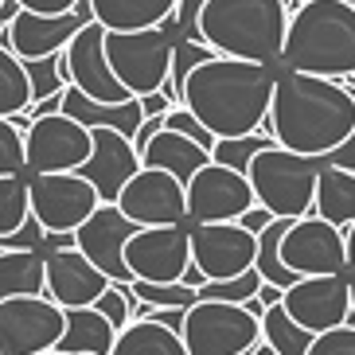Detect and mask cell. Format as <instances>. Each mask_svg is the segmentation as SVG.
<instances>
[{"label": "cell", "mask_w": 355, "mask_h": 355, "mask_svg": "<svg viewBox=\"0 0 355 355\" xmlns=\"http://www.w3.org/2000/svg\"><path fill=\"white\" fill-rule=\"evenodd\" d=\"M355 129V98L344 78L309 71H277L273 83L270 117L261 121V133H270L277 145L304 153V157H332Z\"/></svg>", "instance_id": "1"}, {"label": "cell", "mask_w": 355, "mask_h": 355, "mask_svg": "<svg viewBox=\"0 0 355 355\" xmlns=\"http://www.w3.org/2000/svg\"><path fill=\"white\" fill-rule=\"evenodd\" d=\"M277 67L239 55H211L184 83V105L215 137L258 133L270 117Z\"/></svg>", "instance_id": "2"}, {"label": "cell", "mask_w": 355, "mask_h": 355, "mask_svg": "<svg viewBox=\"0 0 355 355\" xmlns=\"http://www.w3.org/2000/svg\"><path fill=\"white\" fill-rule=\"evenodd\" d=\"M282 67L328 78L355 74V0H304L289 12Z\"/></svg>", "instance_id": "3"}, {"label": "cell", "mask_w": 355, "mask_h": 355, "mask_svg": "<svg viewBox=\"0 0 355 355\" xmlns=\"http://www.w3.org/2000/svg\"><path fill=\"white\" fill-rule=\"evenodd\" d=\"M285 32H289L285 0H207L199 12V35L219 55L282 67Z\"/></svg>", "instance_id": "4"}, {"label": "cell", "mask_w": 355, "mask_h": 355, "mask_svg": "<svg viewBox=\"0 0 355 355\" xmlns=\"http://www.w3.org/2000/svg\"><path fill=\"white\" fill-rule=\"evenodd\" d=\"M320 168L324 157H304V153H293V148L270 141L266 148L254 153L246 176H250L261 207H270L277 219H301V215H313Z\"/></svg>", "instance_id": "5"}, {"label": "cell", "mask_w": 355, "mask_h": 355, "mask_svg": "<svg viewBox=\"0 0 355 355\" xmlns=\"http://www.w3.org/2000/svg\"><path fill=\"white\" fill-rule=\"evenodd\" d=\"M172 47H176V40L168 32V24L133 28V32H105L110 67L133 98L164 90L168 74H172Z\"/></svg>", "instance_id": "6"}, {"label": "cell", "mask_w": 355, "mask_h": 355, "mask_svg": "<svg viewBox=\"0 0 355 355\" xmlns=\"http://www.w3.org/2000/svg\"><path fill=\"white\" fill-rule=\"evenodd\" d=\"M184 344L188 355H250L261 340V316L234 301H203L184 316Z\"/></svg>", "instance_id": "7"}, {"label": "cell", "mask_w": 355, "mask_h": 355, "mask_svg": "<svg viewBox=\"0 0 355 355\" xmlns=\"http://www.w3.org/2000/svg\"><path fill=\"white\" fill-rule=\"evenodd\" d=\"M67 328V309L40 297H8L0 301V355H40L59 347Z\"/></svg>", "instance_id": "8"}, {"label": "cell", "mask_w": 355, "mask_h": 355, "mask_svg": "<svg viewBox=\"0 0 355 355\" xmlns=\"http://www.w3.org/2000/svg\"><path fill=\"white\" fill-rule=\"evenodd\" d=\"M32 188V215L47 234H74L98 211L102 196L83 172H40L28 176Z\"/></svg>", "instance_id": "9"}, {"label": "cell", "mask_w": 355, "mask_h": 355, "mask_svg": "<svg viewBox=\"0 0 355 355\" xmlns=\"http://www.w3.org/2000/svg\"><path fill=\"white\" fill-rule=\"evenodd\" d=\"M125 266L133 282H184L191 266V223L137 227L125 242Z\"/></svg>", "instance_id": "10"}, {"label": "cell", "mask_w": 355, "mask_h": 355, "mask_svg": "<svg viewBox=\"0 0 355 355\" xmlns=\"http://www.w3.org/2000/svg\"><path fill=\"white\" fill-rule=\"evenodd\" d=\"M258 203L246 172L219 160H207L188 180V223H230Z\"/></svg>", "instance_id": "11"}, {"label": "cell", "mask_w": 355, "mask_h": 355, "mask_svg": "<svg viewBox=\"0 0 355 355\" xmlns=\"http://www.w3.org/2000/svg\"><path fill=\"white\" fill-rule=\"evenodd\" d=\"M28 176L40 172H78L94 148V129H86L83 121L67 117L63 110L47 117H35L28 133Z\"/></svg>", "instance_id": "12"}, {"label": "cell", "mask_w": 355, "mask_h": 355, "mask_svg": "<svg viewBox=\"0 0 355 355\" xmlns=\"http://www.w3.org/2000/svg\"><path fill=\"white\" fill-rule=\"evenodd\" d=\"M282 258L297 277L313 273H347V246L344 227L320 219V215H301L293 219L282 239Z\"/></svg>", "instance_id": "13"}, {"label": "cell", "mask_w": 355, "mask_h": 355, "mask_svg": "<svg viewBox=\"0 0 355 355\" xmlns=\"http://www.w3.org/2000/svg\"><path fill=\"white\" fill-rule=\"evenodd\" d=\"M117 207L125 211L137 227H168V223H188V184L164 168H145L129 180Z\"/></svg>", "instance_id": "14"}, {"label": "cell", "mask_w": 355, "mask_h": 355, "mask_svg": "<svg viewBox=\"0 0 355 355\" xmlns=\"http://www.w3.org/2000/svg\"><path fill=\"white\" fill-rule=\"evenodd\" d=\"M282 304L309 332H328L352 320V273H313L297 277L282 293Z\"/></svg>", "instance_id": "15"}, {"label": "cell", "mask_w": 355, "mask_h": 355, "mask_svg": "<svg viewBox=\"0 0 355 355\" xmlns=\"http://www.w3.org/2000/svg\"><path fill=\"white\" fill-rule=\"evenodd\" d=\"M191 261L207 273V282H223L234 273L254 270L258 234L239 219L230 223H191Z\"/></svg>", "instance_id": "16"}, {"label": "cell", "mask_w": 355, "mask_h": 355, "mask_svg": "<svg viewBox=\"0 0 355 355\" xmlns=\"http://www.w3.org/2000/svg\"><path fill=\"white\" fill-rule=\"evenodd\" d=\"M83 4H86V0H83ZM83 4L71 8V12H32V8H20L8 24H4V28H0V43H8L24 63H28V59H47V55L63 51L86 20H94L90 12L83 16Z\"/></svg>", "instance_id": "17"}, {"label": "cell", "mask_w": 355, "mask_h": 355, "mask_svg": "<svg viewBox=\"0 0 355 355\" xmlns=\"http://www.w3.org/2000/svg\"><path fill=\"white\" fill-rule=\"evenodd\" d=\"M133 230H137V223L129 219L117 203H98L94 215L74 230V246L94 261L110 282L133 285V273H129V266H125V242H129Z\"/></svg>", "instance_id": "18"}, {"label": "cell", "mask_w": 355, "mask_h": 355, "mask_svg": "<svg viewBox=\"0 0 355 355\" xmlns=\"http://www.w3.org/2000/svg\"><path fill=\"white\" fill-rule=\"evenodd\" d=\"M67 67H71V86H78L83 94L98 98V102H125L133 98L125 90V83L114 74L110 55H105V28L98 20H86L74 40L63 47Z\"/></svg>", "instance_id": "19"}, {"label": "cell", "mask_w": 355, "mask_h": 355, "mask_svg": "<svg viewBox=\"0 0 355 355\" xmlns=\"http://www.w3.org/2000/svg\"><path fill=\"white\" fill-rule=\"evenodd\" d=\"M110 289V277L86 258L78 246H51L47 250V297L63 309H86Z\"/></svg>", "instance_id": "20"}, {"label": "cell", "mask_w": 355, "mask_h": 355, "mask_svg": "<svg viewBox=\"0 0 355 355\" xmlns=\"http://www.w3.org/2000/svg\"><path fill=\"white\" fill-rule=\"evenodd\" d=\"M78 172L98 188L102 203H117L121 188L141 172V153H137L133 137L121 129H94V148Z\"/></svg>", "instance_id": "21"}, {"label": "cell", "mask_w": 355, "mask_h": 355, "mask_svg": "<svg viewBox=\"0 0 355 355\" xmlns=\"http://www.w3.org/2000/svg\"><path fill=\"white\" fill-rule=\"evenodd\" d=\"M207 160H211V148L199 145L196 137H188V133H176V129H160V133L141 148V164L145 168H164V172L180 176L184 184H188Z\"/></svg>", "instance_id": "22"}, {"label": "cell", "mask_w": 355, "mask_h": 355, "mask_svg": "<svg viewBox=\"0 0 355 355\" xmlns=\"http://www.w3.org/2000/svg\"><path fill=\"white\" fill-rule=\"evenodd\" d=\"M86 4L105 32H133V28L168 24L180 0H86Z\"/></svg>", "instance_id": "23"}, {"label": "cell", "mask_w": 355, "mask_h": 355, "mask_svg": "<svg viewBox=\"0 0 355 355\" xmlns=\"http://www.w3.org/2000/svg\"><path fill=\"white\" fill-rule=\"evenodd\" d=\"M117 344V328L105 320V313H98L94 304L86 309H67V328L59 347L74 355H110Z\"/></svg>", "instance_id": "24"}, {"label": "cell", "mask_w": 355, "mask_h": 355, "mask_svg": "<svg viewBox=\"0 0 355 355\" xmlns=\"http://www.w3.org/2000/svg\"><path fill=\"white\" fill-rule=\"evenodd\" d=\"M47 293V250H0V301Z\"/></svg>", "instance_id": "25"}, {"label": "cell", "mask_w": 355, "mask_h": 355, "mask_svg": "<svg viewBox=\"0 0 355 355\" xmlns=\"http://www.w3.org/2000/svg\"><path fill=\"white\" fill-rule=\"evenodd\" d=\"M110 355H188V344L176 328H168L160 320L137 316L117 332V344Z\"/></svg>", "instance_id": "26"}, {"label": "cell", "mask_w": 355, "mask_h": 355, "mask_svg": "<svg viewBox=\"0 0 355 355\" xmlns=\"http://www.w3.org/2000/svg\"><path fill=\"white\" fill-rule=\"evenodd\" d=\"M313 211L320 219L336 223V227H352L355 223V172L336 168L324 160L320 180H316V203Z\"/></svg>", "instance_id": "27"}, {"label": "cell", "mask_w": 355, "mask_h": 355, "mask_svg": "<svg viewBox=\"0 0 355 355\" xmlns=\"http://www.w3.org/2000/svg\"><path fill=\"white\" fill-rule=\"evenodd\" d=\"M261 340H266L277 355H309L316 332H309L304 324H297L289 316V309L277 301V304L266 309V316H261Z\"/></svg>", "instance_id": "28"}, {"label": "cell", "mask_w": 355, "mask_h": 355, "mask_svg": "<svg viewBox=\"0 0 355 355\" xmlns=\"http://www.w3.org/2000/svg\"><path fill=\"white\" fill-rule=\"evenodd\" d=\"M32 105V78H28V63L12 51L8 43H0V117L28 114Z\"/></svg>", "instance_id": "29"}, {"label": "cell", "mask_w": 355, "mask_h": 355, "mask_svg": "<svg viewBox=\"0 0 355 355\" xmlns=\"http://www.w3.org/2000/svg\"><path fill=\"white\" fill-rule=\"evenodd\" d=\"M211 55H219L215 47H211L203 35H180L176 47H172V74H168L164 90L172 94V102H184V83H188V74L196 71L199 63H207Z\"/></svg>", "instance_id": "30"}, {"label": "cell", "mask_w": 355, "mask_h": 355, "mask_svg": "<svg viewBox=\"0 0 355 355\" xmlns=\"http://www.w3.org/2000/svg\"><path fill=\"white\" fill-rule=\"evenodd\" d=\"M32 219V188L28 176H0V239H8Z\"/></svg>", "instance_id": "31"}, {"label": "cell", "mask_w": 355, "mask_h": 355, "mask_svg": "<svg viewBox=\"0 0 355 355\" xmlns=\"http://www.w3.org/2000/svg\"><path fill=\"white\" fill-rule=\"evenodd\" d=\"M273 137L270 133H242V137H219L215 141V148H211V160H219V164H230V168H239V172H246L254 160V153L258 148H266Z\"/></svg>", "instance_id": "32"}, {"label": "cell", "mask_w": 355, "mask_h": 355, "mask_svg": "<svg viewBox=\"0 0 355 355\" xmlns=\"http://www.w3.org/2000/svg\"><path fill=\"white\" fill-rule=\"evenodd\" d=\"M261 289V273L258 266L246 273H234V277H223V282H203L199 285V297L203 301H234V304H246L250 297H258Z\"/></svg>", "instance_id": "33"}, {"label": "cell", "mask_w": 355, "mask_h": 355, "mask_svg": "<svg viewBox=\"0 0 355 355\" xmlns=\"http://www.w3.org/2000/svg\"><path fill=\"white\" fill-rule=\"evenodd\" d=\"M133 293L157 309H191L199 301V289L188 282H133Z\"/></svg>", "instance_id": "34"}, {"label": "cell", "mask_w": 355, "mask_h": 355, "mask_svg": "<svg viewBox=\"0 0 355 355\" xmlns=\"http://www.w3.org/2000/svg\"><path fill=\"white\" fill-rule=\"evenodd\" d=\"M0 176H28V141L12 117H0Z\"/></svg>", "instance_id": "35"}, {"label": "cell", "mask_w": 355, "mask_h": 355, "mask_svg": "<svg viewBox=\"0 0 355 355\" xmlns=\"http://www.w3.org/2000/svg\"><path fill=\"white\" fill-rule=\"evenodd\" d=\"M28 78H32V102L55 94V90H67V78L59 71V51L47 55V59H28Z\"/></svg>", "instance_id": "36"}, {"label": "cell", "mask_w": 355, "mask_h": 355, "mask_svg": "<svg viewBox=\"0 0 355 355\" xmlns=\"http://www.w3.org/2000/svg\"><path fill=\"white\" fill-rule=\"evenodd\" d=\"M309 355H355V320L336 324L328 332H316Z\"/></svg>", "instance_id": "37"}, {"label": "cell", "mask_w": 355, "mask_h": 355, "mask_svg": "<svg viewBox=\"0 0 355 355\" xmlns=\"http://www.w3.org/2000/svg\"><path fill=\"white\" fill-rule=\"evenodd\" d=\"M164 129H176V133H188V137H196L199 145H207V148H215V141H219V137L211 133V129L203 125V121H199V117L191 114V110H188L184 102H180V105H172V110L164 114Z\"/></svg>", "instance_id": "38"}, {"label": "cell", "mask_w": 355, "mask_h": 355, "mask_svg": "<svg viewBox=\"0 0 355 355\" xmlns=\"http://www.w3.org/2000/svg\"><path fill=\"white\" fill-rule=\"evenodd\" d=\"M203 4L207 0H180L168 28H176L180 35H199V12H203Z\"/></svg>", "instance_id": "39"}, {"label": "cell", "mask_w": 355, "mask_h": 355, "mask_svg": "<svg viewBox=\"0 0 355 355\" xmlns=\"http://www.w3.org/2000/svg\"><path fill=\"white\" fill-rule=\"evenodd\" d=\"M172 94L168 90H153V94H141V110H145V117H164L168 110H172Z\"/></svg>", "instance_id": "40"}, {"label": "cell", "mask_w": 355, "mask_h": 355, "mask_svg": "<svg viewBox=\"0 0 355 355\" xmlns=\"http://www.w3.org/2000/svg\"><path fill=\"white\" fill-rule=\"evenodd\" d=\"M273 219H277V215H273L270 207H261V203H254V207L246 211V215H242L239 223H242V227H246V230H254V234H261V230L270 227Z\"/></svg>", "instance_id": "41"}, {"label": "cell", "mask_w": 355, "mask_h": 355, "mask_svg": "<svg viewBox=\"0 0 355 355\" xmlns=\"http://www.w3.org/2000/svg\"><path fill=\"white\" fill-rule=\"evenodd\" d=\"M20 8H32V12H71L78 8L83 0H16Z\"/></svg>", "instance_id": "42"}, {"label": "cell", "mask_w": 355, "mask_h": 355, "mask_svg": "<svg viewBox=\"0 0 355 355\" xmlns=\"http://www.w3.org/2000/svg\"><path fill=\"white\" fill-rule=\"evenodd\" d=\"M328 164H336V168H347V172H355V129H352V137H347L344 145L336 148L332 157H328Z\"/></svg>", "instance_id": "43"}, {"label": "cell", "mask_w": 355, "mask_h": 355, "mask_svg": "<svg viewBox=\"0 0 355 355\" xmlns=\"http://www.w3.org/2000/svg\"><path fill=\"white\" fill-rule=\"evenodd\" d=\"M160 129H164V117H145V121H141V129L133 133V145H137V153H141V148H145L148 141H153V137L160 133Z\"/></svg>", "instance_id": "44"}, {"label": "cell", "mask_w": 355, "mask_h": 355, "mask_svg": "<svg viewBox=\"0 0 355 355\" xmlns=\"http://www.w3.org/2000/svg\"><path fill=\"white\" fill-rule=\"evenodd\" d=\"M344 246H347V273H355V223L344 227Z\"/></svg>", "instance_id": "45"}, {"label": "cell", "mask_w": 355, "mask_h": 355, "mask_svg": "<svg viewBox=\"0 0 355 355\" xmlns=\"http://www.w3.org/2000/svg\"><path fill=\"white\" fill-rule=\"evenodd\" d=\"M184 282H188L191 289H199V285L207 282V273H203V270H199V266H196V261H191V266H188V273H184Z\"/></svg>", "instance_id": "46"}, {"label": "cell", "mask_w": 355, "mask_h": 355, "mask_svg": "<svg viewBox=\"0 0 355 355\" xmlns=\"http://www.w3.org/2000/svg\"><path fill=\"white\" fill-rule=\"evenodd\" d=\"M246 309H250L254 316H266V309H270V304L261 301V297H250V301H246Z\"/></svg>", "instance_id": "47"}, {"label": "cell", "mask_w": 355, "mask_h": 355, "mask_svg": "<svg viewBox=\"0 0 355 355\" xmlns=\"http://www.w3.org/2000/svg\"><path fill=\"white\" fill-rule=\"evenodd\" d=\"M40 355H74V352H63V347H51V352H40Z\"/></svg>", "instance_id": "48"}, {"label": "cell", "mask_w": 355, "mask_h": 355, "mask_svg": "<svg viewBox=\"0 0 355 355\" xmlns=\"http://www.w3.org/2000/svg\"><path fill=\"white\" fill-rule=\"evenodd\" d=\"M352 320H355V273H352Z\"/></svg>", "instance_id": "49"}, {"label": "cell", "mask_w": 355, "mask_h": 355, "mask_svg": "<svg viewBox=\"0 0 355 355\" xmlns=\"http://www.w3.org/2000/svg\"><path fill=\"white\" fill-rule=\"evenodd\" d=\"M344 86H347V90H352V98H355V83H352V78H344Z\"/></svg>", "instance_id": "50"}, {"label": "cell", "mask_w": 355, "mask_h": 355, "mask_svg": "<svg viewBox=\"0 0 355 355\" xmlns=\"http://www.w3.org/2000/svg\"><path fill=\"white\" fill-rule=\"evenodd\" d=\"M297 4H304V0H297Z\"/></svg>", "instance_id": "51"}, {"label": "cell", "mask_w": 355, "mask_h": 355, "mask_svg": "<svg viewBox=\"0 0 355 355\" xmlns=\"http://www.w3.org/2000/svg\"><path fill=\"white\" fill-rule=\"evenodd\" d=\"M352 83H355V74H352Z\"/></svg>", "instance_id": "52"}, {"label": "cell", "mask_w": 355, "mask_h": 355, "mask_svg": "<svg viewBox=\"0 0 355 355\" xmlns=\"http://www.w3.org/2000/svg\"><path fill=\"white\" fill-rule=\"evenodd\" d=\"M0 4H4V0H0Z\"/></svg>", "instance_id": "53"}]
</instances>
